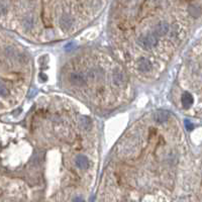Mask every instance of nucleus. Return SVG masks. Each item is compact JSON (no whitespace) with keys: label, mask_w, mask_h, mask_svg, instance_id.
I'll list each match as a JSON object with an SVG mask.
<instances>
[{"label":"nucleus","mask_w":202,"mask_h":202,"mask_svg":"<svg viewBox=\"0 0 202 202\" xmlns=\"http://www.w3.org/2000/svg\"><path fill=\"white\" fill-rule=\"evenodd\" d=\"M138 43L144 49H151L158 43L157 35L155 34H148L146 35H141V37L138 39Z\"/></svg>","instance_id":"1"},{"label":"nucleus","mask_w":202,"mask_h":202,"mask_svg":"<svg viewBox=\"0 0 202 202\" xmlns=\"http://www.w3.org/2000/svg\"><path fill=\"white\" fill-rule=\"evenodd\" d=\"M69 82L75 86H83L86 84L87 78L83 74L72 73V74H70V76H69Z\"/></svg>","instance_id":"2"},{"label":"nucleus","mask_w":202,"mask_h":202,"mask_svg":"<svg viewBox=\"0 0 202 202\" xmlns=\"http://www.w3.org/2000/svg\"><path fill=\"white\" fill-rule=\"evenodd\" d=\"M169 31H170V26H169V24L167 22H165V21L159 22L155 26V34L156 35L162 37V35L167 34Z\"/></svg>","instance_id":"3"},{"label":"nucleus","mask_w":202,"mask_h":202,"mask_svg":"<svg viewBox=\"0 0 202 202\" xmlns=\"http://www.w3.org/2000/svg\"><path fill=\"white\" fill-rule=\"evenodd\" d=\"M138 69L141 71V72H149V71L152 70V63L150 60L146 58H141L138 61Z\"/></svg>","instance_id":"4"},{"label":"nucleus","mask_w":202,"mask_h":202,"mask_svg":"<svg viewBox=\"0 0 202 202\" xmlns=\"http://www.w3.org/2000/svg\"><path fill=\"white\" fill-rule=\"evenodd\" d=\"M76 166L81 169V170H86L87 168L89 167V160L86 156L84 155H79L76 158Z\"/></svg>","instance_id":"5"},{"label":"nucleus","mask_w":202,"mask_h":202,"mask_svg":"<svg viewBox=\"0 0 202 202\" xmlns=\"http://www.w3.org/2000/svg\"><path fill=\"white\" fill-rule=\"evenodd\" d=\"M170 113L166 110H158L154 113V118L157 122H164L169 119Z\"/></svg>","instance_id":"6"},{"label":"nucleus","mask_w":202,"mask_h":202,"mask_svg":"<svg viewBox=\"0 0 202 202\" xmlns=\"http://www.w3.org/2000/svg\"><path fill=\"white\" fill-rule=\"evenodd\" d=\"M112 77H113L114 83H115L116 85H121V84H123L125 82L124 74L121 72L120 70H114L113 71V74H112Z\"/></svg>","instance_id":"7"},{"label":"nucleus","mask_w":202,"mask_h":202,"mask_svg":"<svg viewBox=\"0 0 202 202\" xmlns=\"http://www.w3.org/2000/svg\"><path fill=\"white\" fill-rule=\"evenodd\" d=\"M182 104L185 108H189L193 104V97L190 93H184L182 95Z\"/></svg>","instance_id":"8"},{"label":"nucleus","mask_w":202,"mask_h":202,"mask_svg":"<svg viewBox=\"0 0 202 202\" xmlns=\"http://www.w3.org/2000/svg\"><path fill=\"white\" fill-rule=\"evenodd\" d=\"M188 12H189V14L191 16H193V17H199V16L201 15V8L200 6H198V5H195V4H191L189 7H188Z\"/></svg>","instance_id":"9"},{"label":"nucleus","mask_w":202,"mask_h":202,"mask_svg":"<svg viewBox=\"0 0 202 202\" xmlns=\"http://www.w3.org/2000/svg\"><path fill=\"white\" fill-rule=\"evenodd\" d=\"M72 24H73V20H72V18H71L69 15L62 16V18H61V25H62L63 28L69 29L70 27L72 26Z\"/></svg>","instance_id":"10"},{"label":"nucleus","mask_w":202,"mask_h":202,"mask_svg":"<svg viewBox=\"0 0 202 202\" xmlns=\"http://www.w3.org/2000/svg\"><path fill=\"white\" fill-rule=\"evenodd\" d=\"M80 125L83 128H85V129H87V128H89L90 126H91V121H90L89 118H86V117H83V118L80 120Z\"/></svg>","instance_id":"11"},{"label":"nucleus","mask_w":202,"mask_h":202,"mask_svg":"<svg viewBox=\"0 0 202 202\" xmlns=\"http://www.w3.org/2000/svg\"><path fill=\"white\" fill-rule=\"evenodd\" d=\"M8 94V90L3 83L0 82V96H6Z\"/></svg>","instance_id":"12"},{"label":"nucleus","mask_w":202,"mask_h":202,"mask_svg":"<svg viewBox=\"0 0 202 202\" xmlns=\"http://www.w3.org/2000/svg\"><path fill=\"white\" fill-rule=\"evenodd\" d=\"M185 125H186V128L188 130H191L193 128V124L188 120H185Z\"/></svg>","instance_id":"13"},{"label":"nucleus","mask_w":202,"mask_h":202,"mask_svg":"<svg viewBox=\"0 0 202 202\" xmlns=\"http://www.w3.org/2000/svg\"><path fill=\"white\" fill-rule=\"evenodd\" d=\"M5 12H6V8H5V6L3 4L0 3V15L4 14Z\"/></svg>","instance_id":"14"},{"label":"nucleus","mask_w":202,"mask_h":202,"mask_svg":"<svg viewBox=\"0 0 202 202\" xmlns=\"http://www.w3.org/2000/svg\"><path fill=\"white\" fill-rule=\"evenodd\" d=\"M72 202H85V200H84L83 198H81V197H76V198L73 199Z\"/></svg>","instance_id":"15"},{"label":"nucleus","mask_w":202,"mask_h":202,"mask_svg":"<svg viewBox=\"0 0 202 202\" xmlns=\"http://www.w3.org/2000/svg\"><path fill=\"white\" fill-rule=\"evenodd\" d=\"M153 1H156V2H158V1H160V0H153Z\"/></svg>","instance_id":"16"}]
</instances>
